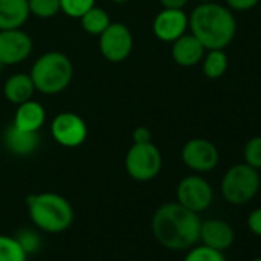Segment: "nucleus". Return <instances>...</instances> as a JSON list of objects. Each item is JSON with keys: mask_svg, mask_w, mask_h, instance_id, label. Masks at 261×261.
Here are the masks:
<instances>
[{"mask_svg": "<svg viewBox=\"0 0 261 261\" xmlns=\"http://www.w3.org/2000/svg\"><path fill=\"white\" fill-rule=\"evenodd\" d=\"M151 226L155 240L168 249H189L200 240L201 220L198 214L186 209L178 201L160 206Z\"/></svg>", "mask_w": 261, "mask_h": 261, "instance_id": "obj_1", "label": "nucleus"}, {"mask_svg": "<svg viewBox=\"0 0 261 261\" xmlns=\"http://www.w3.org/2000/svg\"><path fill=\"white\" fill-rule=\"evenodd\" d=\"M191 34L207 49H224L237 34V20L227 7L217 2L200 4L189 16Z\"/></svg>", "mask_w": 261, "mask_h": 261, "instance_id": "obj_2", "label": "nucleus"}, {"mask_svg": "<svg viewBox=\"0 0 261 261\" xmlns=\"http://www.w3.org/2000/svg\"><path fill=\"white\" fill-rule=\"evenodd\" d=\"M27 207L34 226L48 233L65 232L74 221V209L71 203L54 192L28 195Z\"/></svg>", "mask_w": 261, "mask_h": 261, "instance_id": "obj_3", "label": "nucleus"}, {"mask_svg": "<svg viewBox=\"0 0 261 261\" xmlns=\"http://www.w3.org/2000/svg\"><path fill=\"white\" fill-rule=\"evenodd\" d=\"M71 60L57 51L43 54L31 69V79L37 91L43 94H59L68 88L72 80Z\"/></svg>", "mask_w": 261, "mask_h": 261, "instance_id": "obj_4", "label": "nucleus"}, {"mask_svg": "<svg viewBox=\"0 0 261 261\" xmlns=\"http://www.w3.org/2000/svg\"><path fill=\"white\" fill-rule=\"evenodd\" d=\"M261 180L258 169L238 163L229 168L221 180V194L223 198L235 206L249 203L259 191Z\"/></svg>", "mask_w": 261, "mask_h": 261, "instance_id": "obj_5", "label": "nucleus"}, {"mask_svg": "<svg viewBox=\"0 0 261 261\" xmlns=\"http://www.w3.org/2000/svg\"><path fill=\"white\" fill-rule=\"evenodd\" d=\"M163 159L159 148L149 143H134L129 148L124 160L127 174L137 181H149L162 171Z\"/></svg>", "mask_w": 261, "mask_h": 261, "instance_id": "obj_6", "label": "nucleus"}, {"mask_svg": "<svg viewBox=\"0 0 261 261\" xmlns=\"http://www.w3.org/2000/svg\"><path fill=\"white\" fill-rule=\"evenodd\" d=\"M214 198V191L207 180L200 175H188L177 186V201L192 212L206 211Z\"/></svg>", "mask_w": 261, "mask_h": 261, "instance_id": "obj_7", "label": "nucleus"}, {"mask_svg": "<svg viewBox=\"0 0 261 261\" xmlns=\"http://www.w3.org/2000/svg\"><path fill=\"white\" fill-rule=\"evenodd\" d=\"M133 34L123 23H109L100 34V51L103 57L112 63L123 62L133 51Z\"/></svg>", "mask_w": 261, "mask_h": 261, "instance_id": "obj_8", "label": "nucleus"}, {"mask_svg": "<svg viewBox=\"0 0 261 261\" xmlns=\"http://www.w3.org/2000/svg\"><path fill=\"white\" fill-rule=\"evenodd\" d=\"M54 140L65 148H77L85 143L88 137V126L85 120L74 112L59 114L51 124Z\"/></svg>", "mask_w": 261, "mask_h": 261, "instance_id": "obj_9", "label": "nucleus"}, {"mask_svg": "<svg viewBox=\"0 0 261 261\" xmlns=\"http://www.w3.org/2000/svg\"><path fill=\"white\" fill-rule=\"evenodd\" d=\"M183 163L195 172H209L217 168L220 154L217 146L206 139H191L181 149Z\"/></svg>", "mask_w": 261, "mask_h": 261, "instance_id": "obj_10", "label": "nucleus"}, {"mask_svg": "<svg viewBox=\"0 0 261 261\" xmlns=\"http://www.w3.org/2000/svg\"><path fill=\"white\" fill-rule=\"evenodd\" d=\"M33 51L31 37L19 30L0 31V65H16L30 57Z\"/></svg>", "mask_w": 261, "mask_h": 261, "instance_id": "obj_11", "label": "nucleus"}, {"mask_svg": "<svg viewBox=\"0 0 261 261\" xmlns=\"http://www.w3.org/2000/svg\"><path fill=\"white\" fill-rule=\"evenodd\" d=\"M189 28V17L183 10H165L160 11L154 20V34L159 40L172 43L181 37Z\"/></svg>", "mask_w": 261, "mask_h": 261, "instance_id": "obj_12", "label": "nucleus"}, {"mask_svg": "<svg viewBox=\"0 0 261 261\" xmlns=\"http://www.w3.org/2000/svg\"><path fill=\"white\" fill-rule=\"evenodd\" d=\"M200 240L204 246H209L217 250L229 249L235 241V232L232 226L223 220H206L201 221Z\"/></svg>", "mask_w": 261, "mask_h": 261, "instance_id": "obj_13", "label": "nucleus"}, {"mask_svg": "<svg viewBox=\"0 0 261 261\" xmlns=\"http://www.w3.org/2000/svg\"><path fill=\"white\" fill-rule=\"evenodd\" d=\"M206 48L194 34H183L175 42H172V59L177 65L191 68L198 65L204 57Z\"/></svg>", "mask_w": 261, "mask_h": 261, "instance_id": "obj_14", "label": "nucleus"}, {"mask_svg": "<svg viewBox=\"0 0 261 261\" xmlns=\"http://www.w3.org/2000/svg\"><path fill=\"white\" fill-rule=\"evenodd\" d=\"M40 145V137L37 133L23 130L16 124H11L5 133V146L7 149L19 157L31 155L37 151Z\"/></svg>", "mask_w": 261, "mask_h": 261, "instance_id": "obj_15", "label": "nucleus"}, {"mask_svg": "<svg viewBox=\"0 0 261 261\" xmlns=\"http://www.w3.org/2000/svg\"><path fill=\"white\" fill-rule=\"evenodd\" d=\"M30 14L28 0H0V31L19 30Z\"/></svg>", "mask_w": 261, "mask_h": 261, "instance_id": "obj_16", "label": "nucleus"}, {"mask_svg": "<svg viewBox=\"0 0 261 261\" xmlns=\"http://www.w3.org/2000/svg\"><path fill=\"white\" fill-rule=\"evenodd\" d=\"M45 118H46V114H45L43 106L34 100H28L19 105L13 124H16L17 127L23 130L39 133V129L45 123Z\"/></svg>", "mask_w": 261, "mask_h": 261, "instance_id": "obj_17", "label": "nucleus"}, {"mask_svg": "<svg viewBox=\"0 0 261 261\" xmlns=\"http://www.w3.org/2000/svg\"><path fill=\"white\" fill-rule=\"evenodd\" d=\"M4 91H5V97L11 103L20 105L23 101L31 100L36 86L30 74H14L7 80Z\"/></svg>", "mask_w": 261, "mask_h": 261, "instance_id": "obj_18", "label": "nucleus"}, {"mask_svg": "<svg viewBox=\"0 0 261 261\" xmlns=\"http://www.w3.org/2000/svg\"><path fill=\"white\" fill-rule=\"evenodd\" d=\"M203 72L207 79L217 80L223 77L229 66L227 54L223 49H211L203 57Z\"/></svg>", "mask_w": 261, "mask_h": 261, "instance_id": "obj_19", "label": "nucleus"}, {"mask_svg": "<svg viewBox=\"0 0 261 261\" xmlns=\"http://www.w3.org/2000/svg\"><path fill=\"white\" fill-rule=\"evenodd\" d=\"M80 22H82V27L86 33H89L92 36H100L109 27L111 19L105 10L92 7L88 13H85L80 17Z\"/></svg>", "mask_w": 261, "mask_h": 261, "instance_id": "obj_20", "label": "nucleus"}, {"mask_svg": "<svg viewBox=\"0 0 261 261\" xmlns=\"http://www.w3.org/2000/svg\"><path fill=\"white\" fill-rule=\"evenodd\" d=\"M28 255L16 237L0 235V261H27Z\"/></svg>", "mask_w": 261, "mask_h": 261, "instance_id": "obj_21", "label": "nucleus"}, {"mask_svg": "<svg viewBox=\"0 0 261 261\" xmlns=\"http://www.w3.org/2000/svg\"><path fill=\"white\" fill-rule=\"evenodd\" d=\"M30 13L40 19H51L60 13V0H28Z\"/></svg>", "mask_w": 261, "mask_h": 261, "instance_id": "obj_22", "label": "nucleus"}, {"mask_svg": "<svg viewBox=\"0 0 261 261\" xmlns=\"http://www.w3.org/2000/svg\"><path fill=\"white\" fill-rule=\"evenodd\" d=\"M243 157L246 165L255 169H261V136H255L246 142Z\"/></svg>", "mask_w": 261, "mask_h": 261, "instance_id": "obj_23", "label": "nucleus"}, {"mask_svg": "<svg viewBox=\"0 0 261 261\" xmlns=\"http://www.w3.org/2000/svg\"><path fill=\"white\" fill-rule=\"evenodd\" d=\"M185 261H226V256L221 250L201 244L189 250Z\"/></svg>", "mask_w": 261, "mask_h": 261, "instance_id": "obj_24", "label": "nucleus"}, {"mask_svg": "<svg viewBox=\"0 0 261 261\" xmlns=\"http://www.w3.org/2000/svg\"><path fill=\"white\" fill-rule=\"evenodd\" d=\"M95 0H60V11L72 19H80L94 7Z\"/></svg>", "mask_w": 261, "mask_h": 261, "instance_id": "obj_25", "label": "nucleus"}, {"mask_svg": "<svg viewBox=\"0 0 261 261\" xmlns=\"http://www.w3.org/2000/svg\"><path fill=\"white\" fill-rule=\"evenodd\" d=\"M16 240L20 243V246L23 247V250L27 252V255L30 253H34L37 249H39V244H40V240L37 237V233L34 230H30V229H23L17 233Z\"/></svg>", "mask_w": 261, "mask_h": 261, "instance_id": "obj_26", "label": "nucleus"}, {"mask_svg": "<svg viewBox=\"0 0 261 261\" xmlns=\"http://www.w3.org/2000/svg\"><path fill=\"white\" fill-rule=\"evenodd\" d=\"M226 4L232 11H249L259 4V0H226Z\"/></svg>", "mask_w": 261, "mask_h": 261, "instance_id": "obj_27", "label": "nucleus"}, {"mask_svg": "<svg viewBox=\"0 0 261 261\" xmlns=\"http://www.w3.org/2000/svg\"><path fill=\"white\" fill-rule=\"evenodd\" d=\"M247 227L252 233L261 237V207L253 209L247 217Z\"/></svg>", "mask_w": 261, "mask_h": 261, "instance_id": "obj_28", "label": "nucleus"}, {"mask_svg": "<svg viewBox=\"0 0 261 261\" xmlns=\"http://www.w3.org/2000/svg\"><path fill=\"white\" fill-rule=\"evenodd\" d=\"M134 143H149L151 142V130L145 126H140L134 130L133 134Z\"/></svg>", "mask_w": 261, "mask_h": 261, "instance_id": "obj_29", "label": "nucleus"}, {"mask_svg": "<svg viewBox=\"0 0 261 261\" xmlns=\"http://www.w3.org/2000/svg\"><path fill=\"white\" fill-rule=\"evenodd\" d=\"M189 0H160V4L165 10H183L188 5Z\"/></svg>", "mask_w": 261, "mask_h": 261, "instance_id": "obj_30", "label": "nucleus"}, {"mask_svg": "<svg viewBox=\"0 0 261 261\" xmlns=\"http://www.w3.org/2000/svg\"><path fill=\"white\" fill-rule=\"evenodd\" d=\"M200 4H207V2H215V0H197Z\"/></svg>", "mask_w": 261, "mask_h": 261, "instance_id": "obj_31", "label": "nucleus"}, {"mask_svg": "<svg viewBox=\"0 0 261 261\" xmlns=\"http://www.w3.org/2000/svg\"><path fill=\"white\" fill-rule=\"evenodd\" d=\"M112 2H115V4H124V2H127V0H112Z\"/></svg>", "mask_w": 261, "mask_h": 261, "instance_id": "obj_32", "label": "nucleus"}, {"mask_svg": "<svg viewBox=\"0 0 261 261\" xmlns=\"http://www.w3.org/2000/svg\"><path fill=\"white\" fill-rule=\"evenodd\" d=\"M252 261H261V256H258V258H253Z\"/></svg>", "mask_w": 261, "mask_h": 261, "instance_id": "obj_33", "label": "nucleus"}]
</instances>
